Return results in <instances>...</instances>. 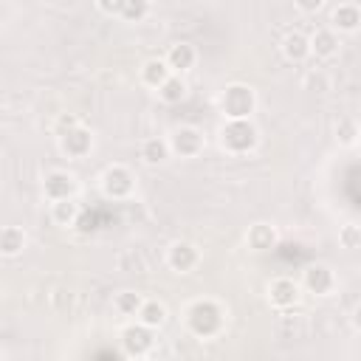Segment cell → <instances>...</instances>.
<instances>
[{"mask_svg":"<svg viewBox=\"0 0 361 361\" xmlns=\"http://www.w3.org/2000/svg\"><path fill=\"white\" fill-rule=\"evenodd\" d=\"M282 54H285L288 62L302 65L305 59L313 56V54H310V37L302 34V31H290V34H285V39H282Z\"/></svg>","mask_w":361,"mask_h":361,"instance_id":"cell-16","label":"cell"},{"mask_svg":"<svg viewBox=\"0 0 361 361\" xmlns=\"http://www.w3.org/2000/svg\"><path fill=\"white\" fill-rule=\"evenodd\" d=\"M245 243L251 251H271L276 243H279V234L271 223H254L248 231H245Z\"/></svg>","mask_w":361,"mask_h":361,"instance_id":"cell-18","label":"cell"},{"mask_svg":"<svg viewBox=\"0 0 361 361\" xmlns=\"http://www.w3.org/2000/svg\"><path fill=\"white\" fill-rule=\"evenodd\" d=\"M338 245L347 248V251L361 248V226H355V223H344V226L338 228Z\"/></svg>","mask_w":361,"mask_h":361,"instance_id":"cell-25","label":"cell"},{"mask_svg":"<svg viewBox=\"0 0 361 361\" xmlns=\"http://www.w3.org/2000/svg\"><path fill=\"white\" fill-rule=\"evenodd\" d=\"M76 175L68 169H51L42 178V195L45 200H65V197H76Z\"/></svg>","mask_w":361,"mask_h":361,"instance_id":"cell-8","label":"cell"},{"mask_svg":"<svg viewBox=\"0 0 361 361\" xmlns=\"http://www.w3.org/2000/svg\"><path fill=\"white\" fill-rule=\"evenodd\" d=\"M302 288L313 296H330L336 290V274L330 265L324 262H313L305 268V276H302Z\"/></svg>","mask_w":361,"mask_h":361,"instance_id":"cell-10","label":"cell"},{"mask_svg":"<svg viewBox=\"0 0 361 361\" xmlns=\"http://www.w3.org/2000/svg\"><path fill=\"white\" fill-rule=\"evenodd\" d=\"M183 322H186V330L195 336V338H214L223 333V324H226V310L220 307V302L214 299H195L189 302V307L183 310Z\"/></svg>","mask_w":361,"mask_h":361,"instance_id":"cell-1","label":"cell"},{"mask_svg":"<svg viewBox=\"0 0 361 361\" xmlns=\"http://www.w3.org/2000/svg\"><path fill=\"white\" fill-rule=\"evenodd\" d=\"M79 214H82V209H79L76 197H65V200H51V220H54L56 226H62V228H68V226H76Z\"/></svg>","mask_w":361,"mask_h":361,"instance_id":"cell-20","label":"cell"},{"mask_svg":"<svg viewBox=\"0 0 361 361\" xmlns=\"http://www.w3.org/2000/svg\"><path fill=\"white\" fill-rule=\"evenodd\" d=\"M353 324H355V330L361 333V305L355 307V313H353Z\"/></svg>","mask_w":361,"mask_h":361,"instance_id":"cell-30","label":"cell"},{"mask_svg":"<svg viewBox=\"0 0 361 361\" xmlns=\"http://www.w3.org/2000/svg\"><path fill=\"white\" fill-rule=\"evenodd\" d=\"M330 25L338 31V34H353L361 28V6L347 0V3H338L330 14Z\"/></svg>","mask_w":361,"mask_h":361,"instance_id":"cell-13","label":"cell"},{"mask_svg":"<svg viewBox=\"0 0 361 361\" xmlns=\"http://www.w3.org/2000/svg\"><path fill=\"white\" fill-rule=\"evenodd\" d=\"M169 76H172V68L166 65V59H158V56L147 59V62L138 68V79H141V85H147V87H152V90H158Z\"/></svg>","mask_w":361,"mask_h":361,"instance_id":"cell-17","label":"cell"},{"mask_svg":"<svg viewBox=\"0 0 361 361\" xmlns=\"http://www.w3.org/2000/svg\"><path fill=\"white\" fill-rule=\"evenodd\" d=\"M164 59L172 68V73H186L197 65V48L192 42H175V45H169Z\"/></svg>","mask_w":361,"mask_h":361,"instance_id":"cell-14","label":"cell"},{"mask_svg":"<svg viewBox=\"0 0 361 361\" xmlns=\"http://www.w3.org/2000/svg\"><path fill=\"white\" fill-rule=\"evenodd\" d=\"M259 133L251 124V118H226V124L220 127V147L228 155H245L257 147Z\"/></svg>","mask_w":361,"mask_h":361,"instance_id":"cell-2","label":"cell"},{"mask_svg":"<svg viewBox=\"0 0 361 361\" xmlns=\"http://www.w3.org/2000/svg\"><path fill=\"white\" fill-rule=\"evenodd\" d=\"M355 135H358V127H355L353 118H341V121L336 124V138H338V144L350 147V144L355 141Z\"/></svg>","mask_w":361,"mask_h":361,"instance_id":"cell-26","label":"cell"},{"mask_svg":"<svg viewBox=\"0 0 361 361\" xmlns=\"http://www.w3.org/2000/svg\"><path fill=\"white\" fill-rule=\"evenodd\" d=\"M149 11H152V0H124L118 17L127 23H141L149 17Z\"/></svg>","mask_w":361,"mask_h":361,"instance_id":"cell-24","label":"cell"},{"mask_svg":"<svg viewBox=\"0 0 361 361\" xmlns=\"http://www.w3.org/2000/svg\"><path fill=\"white\" fill-rule=\"evenodd\" d=\"M296 3V8L302 11V14H316L322 6H324V0H293Z\"/></svg>","mask_w":361,"mask_h":361,"instance_id":"cell-29","label":"cell"},{"mask_svg":"<svg viewBox=\"0 0 361 361\" xmlns=\"http://www.w3.org/2000/svg\"><path fill=\"white\" fill-rule=\"evenodd\" d=\"M59 149H62L65 158L82 161L93 149V133L87 127H82V124H73V127H68V130L59 133Z\"/></svg>","mask_w":361,"mask_h":361,"instance_id":"cell-6","label":"cell"},{"mask_svg":"<svg viewBox=\"0 0 361 361\" xmlns=\"http://www.w3.org/2000/svg\"><path fill=\"white\" fill-rule=\"evenodd\" d=\"M341 48V39H338V31L333 25H322L310 34V54L316 59H333Z\"/></svg>","mask_w":361,"mask_h":361,"instance_id":"cell-12","label":"cell"},{"mask_svg":"<svg viewBox=\"0 0 361 361\" xmlns=\"http://www.w3.org/2000/svg\"><path fill=\"white\" fill-rule=\"evenodd\" d=\"M96 6H99V11H102V14H107V17H118V14H121L124 0H96Z\"/></svg>","mask_w":361,"mask_h":361,"instance_id":"cell-27","label":"cell"},{"mask_svg":"<svg viewBox=\"0 0 361 361\" xmlns=\"http://www.w3.org/2000/svg\"><path fill=\"white\" fill-rule=\"evenodd\" d=\"M141 305H144V296L135 293V290H118V293L113 296V310H116L118 316H138Z\"/></svg>","mask_w":361,"mask_h":361,"instance_id":"cell-23","label":"cell"},{"mask_svg":"<svg viewBox=\"0 0 361 361\" xmlns=\"http://www.w3.org/2000/svg\"><path fill=\"white\" fill-rule=\"evenodd\" d=\"M305 85H307V87H310V90H313V87H316V90H319V93H324V90H327V87H330V85H327V79H324V73H322V71H313V73H310V76H307V82H305Z\"/></svg>","mask_w":361,"mask_h":361,"instance_id":"cell-28","label":"cell"},{"mask_svg":"<svg viewBox=\"0 0 361 361\" xmlns=\"http://www.w3.org/2000/svg\"><path fill=\"white\" fill-rule=\"evenodd\" d=\"M155 93H158V99H161L164 104H180V102L186 99V93H189V85H186L183 73H172Z\"/></svg>","mask_w":361,"mask_h":361,"instance_id":"cell-21","label":"cell"},{"mask_svg":"<svg viewBox=\"0 0 361 361\" xmlns=\"http://www.w3.org/2000/svg\"><path fill=\"white\" fill-rule=\"evenodd\" d=\"M25 243H28V234L20 226H3V231H0V254L3 257H8V259L20 257Z\"/></svg>","mask_w":361,"mask_h":361,"instance_id":"cell-19","label":"cell"},{"mask_svg":"<svg viewBox=\"0 0 361 361\" xmlns=\"http://www.w3.org/2000/svg\"><path fill=\"white\" fill-rule=\"evenodd\" d=\"M141 161L147 166H161L169 161L172 155V147H169V138H161V135H152V138H144L141 141V149H138Z\"/></svg>","mask_w":361,"mask_h":361,"instance_id":"cell-15","label":"cell"},{"mask_svg":"<svg viewBox=\"0 0 361 361\" xmlns=\"http://www.w3.org/2000/svg\"><path fill=\"white\" fill-rule=\"evenodd\" d=\"M118 341H121V353L127 358H144L152 350V344H155V330L147 327V324H141L135 319V324H127L121 330V338Z\"/></svg>","mask_w":361,"mask_h":361,"instance_id":"cell-5","label":"cell"},{"mask_svg":"<svg viewBox=\"0 0 361 361\" xmlns=\"http://www.w3.org/2000/svg\"><path fill=\"white\" fill-rule=\"evenodd\" d=\"M166 265L175 271V274H192L197 265H200V251L195 243L189 240H175L169 248H166Z\"/></svg>","mask_w":361,"mask_h":361,"instance_id":"cell-9","label":"cell"},{"mask_svg":"<svg viewBox=\"0 0 361 361\" xmlns=\"http://www.w3.org/2000/svg\"><path fill=\"white\" fill-rule=\"evenodd\" d=\"M220 110L226 118H251V113L257 110V93L251 85L234 82L226 85V90L220 93Z\"/></svg>","mask_w":361,"mask_h":361,"instance_id":"cell-3","label":"cell"},{"mask_svg":"<svg viewBox=\"0 0 361 361\" xmlns=\"http://www.w3.org/2000/svg\"><path fill=\"white\" fill-rule=\"evenodd\" d=\"M299 299H302V285H299V282H293L290 276H276V279H271V285H268V302H271L276 310H288V307H293Z\"/></svg>","mask_w":361,"mask_h":361,"instance_id":"cell-11","label":"cell"},{"mask_svg":"<svg viewBox=\"0 0 361 361\" xmlns=\"http://www.w3.org/2000/svg\"><path fill=\"white\" fill-rule=\"evenodd\" d=\"M99 186H102V195L107 200H127L135 192V175L124 164H113L102 172Z\"/></svg>","mask_w":361,"mask_h":361,"instance_id":"cell-4","label":"cell"},{"mask_svg":"<svg viewBox=\"0 0 361 361\" xmlns=\"http://www.w3.org/2000/svg\"><path fill=\"white\" fill-rule=\"evenodd\" d=\"M169 147H172V155L178 158H195L203 152L206 147V138L197 127H189V124H180L178 130H172L169 135Z\"/></svg>","mask_w":361,"mask_h":361,"instance_id":"cell-7","label":"cell"},{"mask_svg":"<svg viewBox=\"0 0 361 361\" xmlns=\"http://www.w3.org/2000/svg\"><path fill=\"white\" fill-rule=\"evenodd\" d=\"M166 305L161 302V299H144V305H141V310H138V322L141 324H147V327H152V330H158V327H164L166 324Z\"/></svg>","mask_w":361,"mask_h":361,"instance_id":"cell-22","label":"cell"}]
</instances>
